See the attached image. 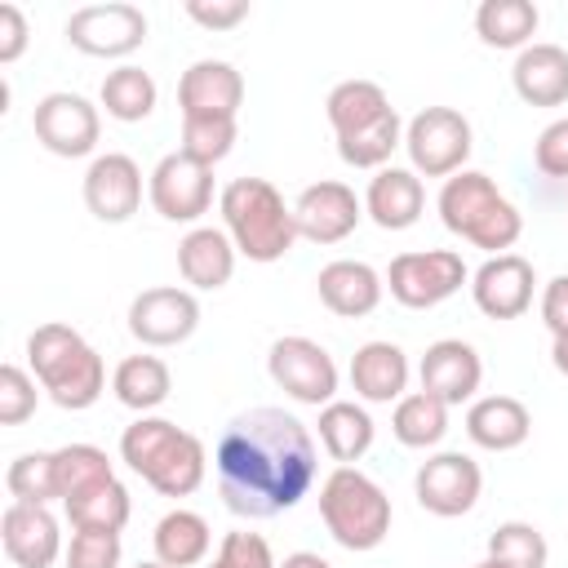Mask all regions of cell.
<instances>
[{
	"mask_svg": "<svg viewBox=\"0 0 568 568\" xmlns=\"http://www.w3.org/2000/svg\"><path fill=\"white\" fill-rule=\"evenodd\" d=\"M280 568H333V564L324 555H315V550H293V555H284Z\"/></svg>",
	"mask_w": 568,
	"mask_h": 568,
	"instance_id": "obj_49",
	"label": "cell"
},
{
	"mask_svg": "<svg viewBox=\"0 0 568 568\" xmlns=\"http://www.w3.org/2000/svg\"><path fill=\"white\" fill-rule=\"evenodd\" d=\"M315 284H320V302L342 320H359V315L377 311V302H382V275L368 262H355V257L328 262L315 275Z\"/></svg>",
	"mask_w": 568,
	"mask_h": 568,
	"instance_id": "obj_19",
	"label": "cell"
},
{
	"mask_svg": "<svg viewBox=\"0 0 568 568\" xmlns=\"http://www.w3.org/2000/svg\"><path fill=\"white\" fill-rule=\"evenodd\" d=\"M532 262L519 257V253H497L488 257L475 275H470V293H475V306L488 315V320H515L532 306Z\"/></svg>",
	"mask_w": 568,
	"mask_h": 568,
	"instance_id": "obj_15",
	"label": "cell"
},
{
	"mask_svg": "<svg viewBox=\"0 0 568 568\" xmlns=\"http://www.w3.org/2000/svg\"><path fill=\"white\" fill-rule=\"evenodd\" d=\"M320 519L346 550H373L390 532V497L355 466H337L320 488Z\"/></svg>",
	"mask_w": 568,
	"mask_h": 568,
	"instance_id": "obj_4",
	"label": "cell"
},
{
	"mask_svg": "<svg viewBox=\"0 0 568 568\" xmlns=\"http://www.w3.org/2000/svg\"><path fill=\"white\" fill-rule=\"evenodd\" d=\"M31 129L36 138L53 151V155H89L93 142H98V106L84 98V93H71V89H53L36 102L31 111Z\"/></svg>",
	"mask_w": 568,
	"mask_h": 568,
	"instance_id": "obj_10",
	"label": "cell"
},
{
	"mask_svg": "<svg viewBox=\"0 0 568 568\" xmlns=\"http://www.w3.org/2000/svg\"><path fill=\"white\" fill-rule=\"evenodd\" d=\"M151 537H155V559L169 564V568H191V564H200V559L209 555V541H213L204 515H195V510H169V515L155 524Z\"/></svg>",
	"mask_w": 568,
	"mask_h": 568,
	"instance_id": "obj_30",
	"label": "cell"
},
{
	"mask_svg": "<svg viewBox=\"0 0 568 568\" xmlns=\"http://www.w3.org/2000/svg\"><path fill=\"white\" fill-rule=\"evenodd\" d=\"M497 200H501V191H497V182H493L488 173L462 169V173H453V178L444 182V191H439V217H444V226H448L453 235L466 240V235L479 226V217H484Z\"/></svg>",
	"mask_w": 568,
	"mask_h": 568,
	"instance_id": "obj_26",
	"label": "cell"
},
{
	"mask_svg": "<svg viewBox=\"0 0 568 568\" xmlns=\"http://www.w3.org/2000/svg\"><path fill=\"white\" fill-rule=\"evenodd\" d=\"M195 324H200V302L191 288L178 284L142 288L129 306V333L142 346H178L195 333Z\"/></svg>",
	"mask_w": 568,
	"mask_h": 568,
	"instance_id": "obj_11",
	"label": "cell"
},
{
	"mask_svg": "<svg viewBox=\"0 0 568 568\" xmlns=\"http://www.w3.org/2000/svg\"><path fill=\"white\" fill-rule=\"evenodd\" d=\"M133 568H169V564H160V559H142V564H133Z\"/></svg>",
	"mask_w": 568,
	"mask_h": 568,
	"instance_id": "obj_51",
	"label": "cell"
},
{
	"mask_svg": "<svg viewBox=\"0 0 568 568\" xmlns=\"http://www.w3.org/2000/svg\"><path fill=\"white\" fill-rule=\"evenodd\" d=\"M519 231H524V217H519V209L501 195V200L479 217V226H475L466 240H470L475 248H488V253L497 257V253H506V248L519 240Z\"/></svg>",
	"mask_w": 568,
	"mask_h": 568,
	"instance_id": "obj_41",
	"label": "cell"
},
{
	"mask_svg": "<svg viewBox=\"0 0 568 568\" xmlns=\"http://www.w3.org/2000/svg\"><path fill=\"white\" fill-rule=\"evenodd\" d=\"M178 271L195 288H222L235 271V240L217 226H195L178 244Z\"/></svg>",
	"mask_w": 568,
	"mask_h": 568,
	"instance_id": "obj_23",
	"label": "cell"
},
{
	"mask_svg": "<svg viewBox=\"0 0 568 568\" xmlns=\"http://www.w3.org/2000/svg\"><path fill=\"white\" fill-rule=\"evenodd\" d=\"M204 439L200 435H191V430H173V439L160 448V457L146 466V484L155 488V493H164V497H186V493H195L200 484H204Z\"/></svg>",
	"mask_w": 568,
	"mask_h": 568,
	"instance_id": "obj_25",
	"label": "cell"
},
{
	"mask_svg": "<svg viewBox=\"0 0 568 568\" xmlns=\"http://www.w3.org/2000/svg\"><path fill=\"white\" fill-rule=\"evenodd\" d=\"M390 430L404 448H435L448 430V404L430 390H413L395 404V417H390Z\"/></svg>",
	"mask_w": 568,
	"mask_h": 568,
	"instance_id": "obj_32",
	"label": "cell"
},
{
	"mask_svg": "<svg viewBox=\"0 0 568 568\" xmlns=\"http://www.w3.org/2000/svg\"><path fill=\"white\" fill-rule=\"evenodd\" d=\"M84 204L98 222H129L142 204V169L124 151H106L84 173Z\"/></svg>",
	"mask_w": 568,
	"mask_h": 568,
	"instance_id": "obj_14",
	"label": "cell"
},
{
	"mask_svg": "<svg viewBox=\"0 0 568 568\" xmlns=\"http://www.w3.org/2000/svg\"><path fill=\"white\" fill-rule=\"evenodd\" d=\"M235 133H240L235 115H182V146L178 151L213 169L235 146Z\"/></svg>",
	"mask_w": 568,
	"mask_h": 568,
	"instance_id": "obj_38",
	"label": "cell"
},
{
	"mask_svg": "<svg viewBox=\"0 0 568 568\" xmlns=\"http://www.w3.org/2000/svg\"><path fill=\"white\" fill-rule=\"evenodd\" d=\"M479 488H484V475H479V462L466 457V453H435L417 466L413 475V493L422 501V510L439 515V519H457L466 515L475 501H479Z\"/></svg>",
	"mask_w": 568,
	"mask_h": 568,
	"instance_id": "obj_9",
	"label": "cell"
},
{
	"mask_svg": "<svg viewBox=\"0 0 568 568\" xmlns=\"http://www.w3.org/2000/svg\"><path fill=\"white\" fill-rule=\"evenodd\" d=\"M404 146H408L417 173L453 178V173H462V164L475 146V133H470V120L457 106H426L408 120Z\"/></svg>",
	"mask_w": 568,
	"mask_h": 568,
	"instance_id": "obj_5",
	"label": "cell"
},
{
	"mask_svg": "<svg viewBox=\"0 0 568 568\" xmlns=\"http://www.w3.org/2000/svg\"><path fill=\"white\" fill-rule=\"evenodd\" d=\"M399 133H404V124H399V111L390 106L382 120H373V124H364L355 133H342L337 138V155L351 169H382L390 160V151L399 146Z\"/></svg>",
	"mask_w": 568,
	"mask_h": 568,
	"instance_id": "obj_35",
	"label": "cell"
},
{
	"mask_svg": "<svg viewBox=\"0 0 568 568\" xmlns=\"http://www.w3.org/2000/svg\"><path fill=\"white\" fill-rule=\"evenodd\" d=\"M173 422H164V417H138L124 435H120V457L138 470V475H146V466L160 457V448L173 439Z\"/></svg>",
	"mask_w": 568,
	"mask_h": 568,
	"instance_id": "obj_40",
	"label": "cell"
},
{
	"mask_svg": "<svg viewBox=\"0 0 568 568\" xmlns=\"http://www.w3.org/2000/svg\"><path fill=\"white\" fill-rule=\"evenodd\" d=\"M36 382L18 364H0V426H18L36 413Z\"/></svg>",
	"mask_w": 568,
	"mask_h": 568,
	"instance_id": "obj_44",
	"label": "cell"
},
{
	"mask_svg": "<svg viewBox=\"0 0 568 568\" xmlns=\"http://www.w3.org/2000/svg\"><path fill=\"white\" fill-rule=\"evenodd\" d=\"M13 501H49L58 497V466H53V453H22L9 462V475H4Z\"/></svg>",
	"mask_w": 568,
	"mask_h": 568,
	"instance_id": "obj_39",
	"label": "cell"
},
{
	"mask_svg": "<svg viewBox=\"0 0 568 568\" xmlns=\"http://www.w3.org/2000/svg\"><path fill=\"white\" fill-rule=\"evenodd\" d=\"M27 359L36 368V382L49 390V399L58 408H89L98 395H102V382H106V368H102V355L71 328V324H40L31 337H27Z\"/></svg>",
	"mask_w": 568,
	"mask_h": 568,
	"instance_id": "obj_2",
	"label": "cell"
},
{
	"mask_svg": "<svg viewBox=\"0 0 568 568\" xmlns=\"http://www.w3.org/2000/svg\"><path fill=\"white\" fill-rule=\"evenodd\" d=\"M209 568H280V564H275V555H271V546H266L262 532H244V528H235V532L222 537L217 559H213Z\"/></svg>",
	"mask_w": 568,
	"mask_h": 568,
	"instance_id": "obj_43",
	"label": "cell"
},
{
	"mask_svg": "<svg viewBox=\"0 0 568 568\" xmlns=\"http://www.w3.org/2000/svg\"><path fill=\"white\" fill-rule=\"evenodd\" d=\"M541 13L532 0H484L475 9V31L493 49H528V36L537 31Z\"/></svg>",
	"mask_w": 568,
	"mask_h": 568,
	"instance_id": "obj_29",
	"label": "cell"
},
{
	"mask_svg": "<svg viewBox=\"0 0 568 568\" xmlns=\"http://www.w3.org/2000/svg\"><path fill=\"white\" fill-rule=\"evenodd\" d=\"M222 217L248 262H280L297 240V217L266 178H231L222 191Z\"/></svg>",
	"mask_w": 568,
	"mask_h": 568,
	"instance_id": "obj_3",
	"label": "cell"
},
{
	"mask_svg": "<svg viewBox=\"0 0 568 568\" xmlns=\"http://www.w3.org/2000/svg\"><path fill=\"white\" fill-rule=\"evenodd\" d=\"M182 115H235L244 102V75L222 58H200L178 80Z\"/></svg>",
	"mask_w": 568,
	"mask_h": 568,
	"instance_id": "obj_18",
	"label": "cell"
},
{
	"mask_svg": "<svg viewBox=\"0 0 568 568\" xmlns=\"http://www.w3.org/2000/svg\"><path fill=\"white\" fill-rule=\"evenodd\" d=\"M27 49V18L13 0H0V62H13Z\"/></svg>",
	"mask_w": 568,
	"mask_h": 568,
	"instance_id": "obj_47",
	"label": "cell"
},
{
	"mask_svg": "<svg viewBox=\"0 0 568 568\" xmlns=\"http://www.w3.org/2000/svg\"><path fill=\"white\" fill-rule=\"evenodd\" d=\"M67 40L93 58H124L146 40V13L129 0L84 4L67 18Z\"/></svg>",
	"mask_w": 568,
	"mask_h": 568,
	"instance_id": "obj_8",
	"label": "cell"
},
{
	"mask_svg": "<svg viewBox=\"0 0 568 568\" xmlns=\"http://www.w3.org/2000/svg\"><path fill=\"white\" fill-rule=\"evenodd\" d=\"M488 559H497L506 568H546L550 546H546L541 528H532L524 519H506L488 537Z\"/></svg>",
	"mask_w": 568,
	"mask_h": 568,
	"instance_id": "obj_37",
	"label": "cell"
},
{
	"mask_svg": "<svg viewBox=\"0 0 568 568\" xmlns=\"http://www.w3.org/2000/svg\"><path fill=\"white\" fill-rule=\"evenodd\" d=\"M53 466H58V497L62 501H71V497L115 479V470H111V462H106V453L98 444H67V448H58Z\"/></svg>",
	"mask_w": 568,
	"mask_h": 568,
	"instance_id": "obj_36",
	"label": "cell"
},
{
	"mask_svg": "<svg viewBox=\"0 0 568 568\" xmlns=\"http://www.w3.org/2000/svg\"><path fill=\"white\" fill-rule=\"evenodd\" d=\"M532 430V413L524 399L515 395H484L470 404L466 413V435L479 444V448H493V453H506V448H519Z\"/></svg>",
	"mask_w": 568,
	"mask_h": 568,
	"instance_id": "obj_22",
	"label": "cell"
},
{
	"mask_svg": "<svg viewBox=\"0 0 568 568\" xmlns=\"http://www.w3.org/2000/svg\"><path fill=\"white\" fill-rule=\"evenodd\" d=\"M470 568H506V564H497V559H484V564H470Z\"/></svg>",
	"mask_w": 568,
	"mask_h": 568,
	"instance_id": "obj_52",
	"label": "cell"
},
{
	"mask_svg": "<svg viewBox=\"0 0 568 568\" xmlns=\"http://www.w3.org/2000/svg\"><path fill=\"white\" fill-rule=\"evenodd\" d=\"M324 106H328L333 133L342 138V133H355V129L382 120L390 111V98H386V89L377 80H342V84L328 89V102Z\"/></svg>",
	"mask_w": 568,
	"mask_h": 568,
	"instance_id": "obj_31",
	"label": "cell"
},
{
	"mask_svg": "<svg viewBox=\"0 0 568 568\" xmlns=\"http://www.w3.org/2000/svg\"><path fill=\"white\" fill-rule=\"evenodd\" d=\"M0 537H4V555L18 568H49L62 550L58 519L40 501H9L0 515Z\"/></svg>",
	"mask_w": 568,
	"mask_h": 568,
	"instance_id": "obj_16",
	"label": "cell"
},
{
	"mask_svg": "<svg viewBox=\"0 0 568 568\" xmlns=\"http://www.w3.org/2000/svg\"><path fill=\"white\" fill-rule=\"evenodd\" d=\"M102 106L115 120H146L155 111V80H151V71H142L133 62L106 71V80H102Z\"/></svg>",
	"mask_w": 568,
	"mask_h": 568,
	"instance_id": "obj_34",
	"label": "cell"
},
{
	"mask_svg": "<svg viewBox=\"0 0 568 568\" xmlns=\"http://www.w3.org/2000/svg\"><path fill=\"white\" fill-rule=\"evenodd\" d=\"M541 320H546V328L555 337L568 333V275H555L546 284V293H541Z\"/></svg>",
	"mask_w": 568,
	"mask_h": 568,
	"instance_id": "obj_48",
	"label": "cell"
},
{
	"mask_svg": "<svg viewBox=\"0 0 568 568\" xmlns=\"http://www.w3.org/2000/svg\"><path fill=\"white\" fill-rule=\"evenodd\" d=\"M515 93L528 106H559L568 102V49L537 40L528 49H519L515 58Z\"/></svg>",
	"mask_w": 568,
	"mask_h": 568,
	"instance_id": "obj_20",
	"label": "cell"
},
{
	"mask_svg": "<svg viewBox=\"0 0 568 568\" xmlns=\"http://www.w3.org/2000/svg\"><path fill=\"white\" fill-rule=\"evenodd\" d=\"M364 209L368 217L382 226V231H404L422 217L426 209V186L413 169H377V178L368 182V195H364Z\"/></svg>",
	"mask_w": 568,
	"mask_h": 568,
	"instance_id": "obj_21",
	"label": "cell"
},
{
	"mask_svg": "<svg viewBox=\"0 0 568 568\" xmlns=\"http://www.w3.org/2000/svg\"><path fill=\"white\" fill-rule=\"evenodd\" d=\"M67 568H120V532L75 528L67 546Z\"/></svg>",
	"mask_w": 568,
	"mask_h": 568,
	"instance_id": "obj_42",
	"label": "cell"
},
{
	"mask_svg": "<svg viewBox=\"0 0 568 568\" xmlns=\"http://www.w3.org/2000/svg\"><path fill=\"white\" fill-rule=\"evenodd\" d=\"M550 359H555V368L568 377V333H564V337H555V346H550Z\"/></svg>",
	"mask_w": 568,
	"mask_h": 568,
	"instance_id": "obj_50",
	"label": "cell"
},
{
	"mask_svg": "<svg viewBox=\"0 0 568 568\" xmlns=\"http://www.w3.org/2000/svg\"><path fill=\"white\" fill-rule=\"evenodd\" d=\"M293 217H297V235L302 240H311V244H337V240H346L359 226L364 204H359V195L346 182L324 178V182H311L297 195Z\"/></svg>",
	"mask_w": 568,
	"mask_h": 568,
	"instance_id": "obj_13",
	"label": "cell"
},
{
	"mask_svg": "<svg viewBox=\"0 0 568 568\" xmlns=\"http://www.w3.org/2000/svg\"><path fill=\"white\" fill-rule=\"evenodd\" d=\"M209 200H213V169L173 151L155 164L151 173V204L160 217L169 222H195L200 213H209Z\"/></svg>",
	"mask_w": 568,
	"mask_h": 568,
	"instance_id": "obj_12",
	"label": "cell"
},
{
	"mask_svg": "<svg viewBox=\"0 0 568 568\" xmlns=\"http://www.w3.org/2000/svg\"><path fill=\"white\" fill-rule=\"evenodd\" d=\"M62 506H67L71 528H102V532H120L129 524V510H133L129 488L120 479H106V484H98V488H89V493H80L71 501H62Z\"/></svg>",
	"mask_w": 568,
	"mask_h": 568,
	"instance_id": "obj_33",
	"label": "cell"
},
{
	"mask_svg": "<svg viewBox=\"0 0 568 568\" xmlns=\"http://www.w3.org/2000/svg\"><path fill=\"white\" fill-rule=\"evenodd\" d=\"M217 493L244 519H271L315 484V439L284 408H248L217 439Z\"/></svg>",
	"mask_w": 568,
	"mask_h": 568,
	"instance_id": "obj_1",
	"label": "cell"
},
{
	"mask_svg": "<svg viewBox=\"0 0 568 568\" xmlns=\"http://www.w3.org/2000/svg\"><path fill=\"white\" fill-rule=\"evenodd\" d=\"M532 160L546 178H568V115L541 129V138L532 146Z\"/></svg>",
	"mask_w": 568,
	"mask_h": 568,
	"instance_id": "obj_45",
	"label": "cell"
},
{
	"mask_svg": "<svg viewBox=\"0 0 568 568\" xmlns=\"http://www.w3.org/2000/svg\"><path fill=\"white\" fill-rule=\"evenodd\" d=\"M266 368H271V382L284 395L302 399V404L320 408V404H333V395H337V364L311 337H280V342H271Z\"/></svg>",
	"mask_w": 568,
	"mask_h": 568,
	"instance_id": "obj_7",
	"label": "cell"
},
{
	"mask_svg": "<svg viewBox=\"0 0 568 568\" xmlns=\"http://www.w3.org/2000/svg\"><path fill=\"white\" fill-rule=\"evenodd\" d=\"M186 13H191L200 27L226 31V27H235V22L248 18V0H186Z\"/></svg>",
	"mask_w": 568,
	"mask_h": 568,
	"instance_id": "obj_46",
	"label": "cell"
},
{
	"mask_svg": "<svg viewBox=\"0 0 568 568\" xmlns=\"http://www.w3.org/2000/svg\"><path fill=\"white\" fill-rule=\"evenodd\" d=\"M479 377H484L479 351L470 342H462V337H439L422 355V390L439 395L448 408L466 404L479 390Z\"/></svg>",
	"mask_w": 568,
	"mask_h": 568,
	"instance_id": "obj_17",
	"label": "cell"
},
{
	"mask_svg": "<svg viewBox=\"0 0 568 568\" xmlns=\"http://www.w3.org/2000/svg\"><path fill=\"white\" fill-rule=\"evenodd\" d=\"M351 386L373 399V404H390V399H404V386H408V359L395 342H364L355 355H351Z\"/></svg>",
	"mask_w": 568,
	"mask_h": 568,
	"instance_id": "obj_24",
	"label": "cell"
},
{
	"mask_svg": "<svg viewBox=\"0 0 568 568\" xmlns=\"http://www.w3.org/2000/svg\"><path fill=\"white\" fill-rule=\"evenodd\" d=\"M320 444L333 462L351 466L373 448V417L351 399H333L320 408Z\"/></svg>",
	"mask_w": 568,
	"mask_h": 568,
	"instance_id": "obj_27",
	"label": "cell"
},
{
	"mask_svg": "<svg viewBox=\"0 0 568 568\" xmlns=\"http://www.w3.org/2000/svg\"><path fill=\"white\" fill-rule=\"evenodd\" d=\"M111 390H115V399H120L124 408L146 413V408H155V404L169 399L173 377H169V364H164L160 355H129V359L115 364Z\"/></svg>",
	"mask_w": 568,
	"mask_h": 568,
	"instance_id": "obj_28",
	"label": "cell"
},
{
	"mask_svg": "<svg viewBox=\"0 0 568 568\" xmlns=\"http://www.w3.org/2000/svg\"><path fill=\"white\" fill-rule=\"evenodd\" d=\"M390 297L408 311H426L439 306L444 297H453L466 284V262L453 248H422V253H399L386 271Z\"/></svg>",
	"mask_w": 568,
	"mask_h": 568,
	"instance_id": "obj_6",
	"label": "cell"
}]
</instances>
